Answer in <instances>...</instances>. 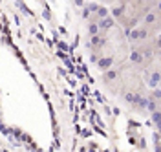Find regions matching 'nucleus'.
<instances>
[{"label":"nucleus","instance_id":"obj_11","mask_svg":"<svg viewBox=\"0 0 161 152\" xmlns=\"http://www.w3.org/2000/svg\"><path fill=\"white\" fill-rule=\"evenodd\" d=\"M124 99H126L128 103H134V99H135V94H126V95H124Z\"/></svg>","mask_w":161,"mask_h":152},{"label":"nucleus","instance_id":"obj_4","mask_svg":"<svg viewBox=\"0 0 161 152\" xmlns=\"http://www.w3.org/2000/svg\"><path fill=\"white\" fill-rule=\"evenodd\" d=\"M103 44H106V40H103V39L99 37V35L92 37V46H103Z\"/></svg>","mask_w":161,"mask_h":152},{"label":"nucleus","instance_id":"obj_1","mask_svg":"<svg viewBox=\"0 0 161 152\" xmlns=\"http://www.w3.org/2000/svg\"><path fill=\"white\" fill-rule=\"evenodd\" d=\"M99 29H110L114 26V18H110V17H106V18H103V20H99Z\"/></svg>","mask_w":161,"mask_h":152},{"label":"nucleus","instance_id":"obj_9","mask_svg":"<svg viewBox=\"0 0 161 152\" xmlns=\"http://www.w3.org/2000/svg\"><path fill=\"white\" fill-rule=\"evenodd\" d=\"M112 15H114V17H121V15H123V7H114Z\"/></svg>","mask_w":161,"mask_h":152},{"label":"nucleus","instance_id":"obj_16","mask_svg":"<svg viewBox=\"0 0 161 152\" xmlns=\"http://www.w3.org/2000/svg\"><path fill=\"white\" fill-rule=\"evenodd\" d=\"M83 17H84V18H88V17H90V11H88L86 7H84V11H83Z\"/></svg>","mask_w":161,"mask_h":152},{"label":"nucleus","instance_id":"obj_10","mask_svg":"<svg viewBox=\"0 0 161 152\" xmlns=\"http://www.w3.org/2000/svg\"><path fill=\"white\" fill-rule=\"evenodd\" d=\"M99 7H101V6H97V4H90V6H88L86 9H88L90 13H92V11H95V13H97V11H99Z\"/></svg>","mask_w":161,"mask_h":152},{"label":"nucleus","instance_id":"obj_12","mask_svg":"<svg viewBox=\"0 0 161 152\" xmlns=\"http://www.w3.org/2000/svg\"><path fill=\"white\" fill-rule=\"evenodd\" d=\"M128 35H130V39H132V40H135V39H139V31H135V29H134V31H130Z\"/></svg>","mask_w":161,"mask_h":152},{"label":"nucleus","instance_id":"obj_3","mask_svg":"<svg viewBox=\"0 0 161 152\" xmlns=\"http://www.w3.org/2000/svg\"><path fill=\"white\" fill-rule=\"evenodd\" d=\"M130 60H132L134 64H141L143 62V53L141 52H132L130 53Z\"/></svg>","mask_w":161,"mask_h":152},{"label":"nucleus","instance_id":"obj_13","mask_svg":"<svg viewBox=\"0 0 161 152\" xmlns=\"http://www.w3.org/2000/svg\"><path fill=\"white\" fill-rule=\"evenodd\" d=\"M147 108H148V110H154V112H156V103H154V101H148V103H147Z\"/></svg>","mask_w":161,"mask_h":152},{"label":"nucleus","instance_id":"obj_8","mask_svg":"<svg viewBox=\"0 0 161 152\" xmlns=\"http://www.w3.org/2000/svg\"><path fill=\"white\" fill-rule=\"evenodd\" d=\"M154 20H156V15L154 13H148L147 17H145V22H147V24H152Z\"/></svg>","mask_w":161,"mask_h":152},{"label":"nucleus","instance_id":"obj_5","mask_svg":"<svg viewBox=\"0 0 161 152\" xmlns=\"http://www.w3.org/2000/svg\"><path fill=\"white\" fill-rule=\"evenodd\" d=\"M115 77H117V72H115V70H108L106 75H104V81H112Z\"/></svg>","mask_w":161,"mask_h":152},{"label":"nucleus","instance_id":"obj_7","mask_svg":"<svg viewBox=\"0 0 161 152\" xmlns=\"http://www.w3.org/2000/svg\"><path fill=\"white\" fill-rule=\"evenodd\" d=\"M88 31H90V35H92V37H95V35L99 33V26H97V24H90Z\"/></svg>","mask_w":161,"mask_h":152},{"label":"nucleus","instance_id":"obj_14","mask_svg":"<svg viewBox=\"0 0 161 152\" xmlns=\"http://www.w3.org/2000/svg\"><path fill=\"white\" fill-rule=\"evenodd\" d=\"M152 121L156 125H159V112H154V115H152Z\"/></svg>","mask_w":161,"mask_h":152},{"label":"nucleus","instance_id":"obj_15","mask_svg":"<svg viewBox=\"0 0 161 152\" xmlns=\"http://www.w3.org/2000/svg\"><path fill=\"white\" fill-rule=\"evenodd\" d=\"M145 37H147V29H141V31H139V39H145Z\"/></svg>","mask_w":161,"mask_h":152},{"label":"nucleus","instance_id":"obj_6","mask_svg":"<svg viewBox=\"0 0 161 152\" xmlns=\"http://www.w3.org/2000/svg\"><path fill=\"white\" fill-rule=\"evenodd\" d=\"M97 17H99L101 20H103V18H106V17H108V9H106V7H99Z\"/></svg>","mask_w":161,"mask_h":152},{"label":"nucleus","instance_id":"obj_2","mask_svg":"<svg viewBox=\"0 0 161 152\" xmlns=\"http://www.w3.org/2000/svg\"><path fill=\"white\" fill-rule=\"evenodd\" d=\"M112 62H114V59H110V57L97 59V64H99V68H103V70H108L110 66H112Z\"/></svg>","mask_w":161,"mask_h":152}]
</instances>
